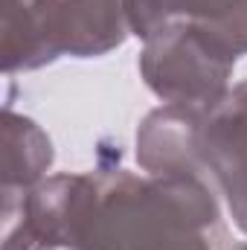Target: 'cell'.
<instances>
[{
    "instance_id": "cell-1",
    "label": "cell",
    "mask_w": 247,
    "mask_h": 250,
    "mask_svg": "<svg viewBox=\"0 0 247 250\" xmlns=\"http://www.w3.org/2000/svg\"><path fill=\"white\" fill-rule=\"evenodd\" d=\"M76 250H230L201 175H96Z\"/></svg>"
},
{
    "instance_id": "cell-2",
    "label": "cell",
    "mask_w": 247,
    "mask_h": 250,
    "mask_svg": "<svg viewBox=\"0 0 247 250\" xmlns=\"http://www.w3.org/2000/svg\"><path fill=\"white\" fill-rule=\"evenodd\" d=\"M236 59L239 56L201 23L172 21L145 38L140 76L166 105L209 111L227 96Z\"/></svg>"
},
{
    "instance_id": "cell-3",
    "label": "cell",
    "mask_w": 247,
    "mask_h": 250,
    "mask_svg": "<svg viewBox=\"0 0 247 250\" xmlns=\"http://www.w3.org/2000/svg\"><path fill=\"white\" fill-rule=\"evenodd\" d=\"M204 108L163 105L137 128V163L145 175H201L204 166Z\"/></svg>"
},
{
    "instance_id": "cell-4",
    "label": "cell",
    "mask_w": 247,
    "mask_h": 250,
    "mask_svg": "<svg viewBox=\"0 0 247 250\" xmlns=\"http://www.w3.org/2000/svg\"><path fill=\"white\" fill-rule=\"evenodd\" d=\"M125 9L131 35L143 41L172 21H192L236 56H247V0H125Z\"/></svg>"
},
{
    "instance_id": "cell-5",
    "label": "cell",
    "mask_w": 247,
    "mask_h": 250,
    "mask_svg": "<svg viewBox=\"0 0 247 250\" xmlns=\"http://www.w3.org/2000/svg\"><path fill=\"white\" fill-rule=\"evenodd\" d=\"M64 56L62 0H3L6 73L38 70Z\"/></svg>"
},
{
    "instance_id": "cell-6",
    "label": "cell",
    "mask_w": 247,
    "mask_h": 250,
    "mask_svg": "<svg viewBox=\"0 0 247 250\" xmlns=\"http://www.w3.org/2000/svg\"><path fill=\"white\" fill-rule=\"evenodd\" d=\"M131 35L125 0H62V47L67 56L96 59Z\"/></svg>"
},
{
    "instance_id": "cell-7",
    "label": "cell",
    "mask_w": 247,
    "mask_h": 250,
    "mask_svg": "<svg viewBox=\"0 0 247 250\" xmlns=\"http://www.w3.org/2000/svg\"><path fill=\"white\" fill-rule=\"evenodd\" d=\"M53 157V143L41 125L12 108L3 111V201H15L38 187Z\"/></svg>"
},
{
    "instance_id": "cell-8",
    "label": "cell",
    "mask_w": 247,
    "mask_h": 250,
    "mask_svg": "<svg viewBox=\"0 0 247 250\" xmlns=\"http://www.w3.org/2000/svg\"><path fill=\"white\" fill-rule=\"evenodd\" d=\"M201 148L209 178L224 166L247 160V82L230 87L227 96L206 111Z\"/></svg>"
},
{
    "instance_id": "cell-9",
    "label": "cell",
    "mask_w": 247,
    "mask_h": 250,
    "mask_svg": "<svg viewBox=\"0 0 247 250\" xmlns=\"http://www.w3.org/2000/svg\"><path fill=\"white\" fill-rule=\"evenodd\" d=\"M212 181H215V187L221 189V195L227 201L233 224L247 236V160L218 169L212 175Z\"/></svg>"
},
{
    "instance_id": "cell-10",
    "label": "cell",
    "mask_w": 247,
    "mask_h": 250,
    "mask_svg": "<svg viewBox=\"0 0 247 250\" xmlns=\"http://www.w3.org/2000/svg\"><path fill=\"white\" fill-rule=\"evenodd\" d=\"M230 250H247V245H236V248H230Z\"/></svg>"
}]
</instances>
